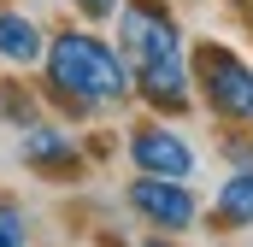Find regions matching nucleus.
Masks as SVG:
<instances>
[{
    "label": "nucleus",
    "mask_w": 253,
    "mask_h": 247,
    "mask_svg": "<svg viewBox=\"0 0 253 247\" xmlns=\"http://www.w3.org/2000/svg\"><path fill=\"white\" fill-rule=\"evenodd\" d=\"M118 47L129 59L135 94L153 112H189L194 106V59L183 47V24L165 0H124L118 6Z\"/></svg>",
    "instance_id": "nucleus-1"
},
{
    "label": "nucleus",
    "mask_w": 253,
    "mask_h": 247,
    "mask_svg": "<svg viewBox=\"0 0 253 247\" xmlns=\"http://www.w3.org/2000/svg\"><path fill=\"white\" fill-rule=\"evenodd\" d=\"M0 247H30V224L12 200H0Z\"/></svg>",
    "instance_id": "nucleus-9"
},
{
    "label": "nucleus",
    "mask_w": 253,
    "mask_h": 247,
    "mask_svg": "<svg viewBox=\"0 0 253 247\" xmlns=\"http://www.w3.org/2000/svg\"><path fill=\"white\" fill-rule=\"evenodd\" d=\"M147 247H177V242H147Z\"/></svg>",
    "instance_id": "nucleus-11"
},
{
    "label": "nucleus",
    "mask_w": 253,
    "mask_h": 247,
    "mask_svg": "<svg viewBox=\"0 0 253 247\" xmlns=\"http://www.w3.org/2000/svg\"><path fill=\"white\" fill-rule=\"evenodd\" d=\"M212 212H218V218H212L218 230H253V165H242L236 177H224Z\"/></svg>",
    "instance_id": "nucleus-7"
},
{
    "label": "nucleus",
    "mask_w": 253,
    "mask_h": 247,
    "mask_svg": "<svg viewBox=\"0 0 253 247\" xmlns=\"http://www.w3.org/2000/svg\"><path fill=\"white\" fill-rule=\"evenodd\" d=\"M129 165L141 177H177V183H189L194 177V147L171 124H135L129 129Z\"/></svg>",
    "instance_id": "nucleus-5"
},
{
    "label": "nucleus",
    "mask_w": 253,
    "mask_h": 247,
    "mask_svg": "<svg viewBox=\"0 0 253 247\" xmlns=\"http://www.w3.org/2000/svg\"><path fill=\"white\" fill-rule=\"evenodd\" d=\"M18 153H24V165H36L42 177H77V165H83V153L71 147V135H65V129H53V124L24 129Z\"/></svg>",
    "instance_id": "nucleus-6"
},
{
    "label": "nucleus",
    "mask_w": 253,
    "mask_h": 247,
    "mask_svg": "<svg viewBox=\"0 0 253 247\" xmlns=\"http://www.w3.org/2000/svg\"><path fill=\"white\" fill-rule=\"evenodd\" d=\"M194 59V94L218 124H253V65L224 47V41H200Z\"/></svg>",
    "instance_id": "nucleus-3"
},
{
    "label": "nucleus",
    "mask_w": 253,
    "mask_h": 247,
    "mask_svg": "<svg viewBox=\"0 0 253 247\" xmlns=\"http://www.w3.org/2000/svg\"><path fill=\"white\" fill-rule=\"evenodd\" d=\"M0 59H6V65H36V59H47V36H42L30 18L0 12Z\"/></svg>",
    "instance_id": "nucleus-8"
},
{
    "label": "nucleus",
    "mask_w": 253,
    "mask_h": 247,
    "mask_svg": "<svg viewBox=\"0 0 253 247\" xmlns=\"http://www.w3.org/2000/svg\"><path fill=\"white\" fill-rule=\"evenodd\" d=\"M135 77L129 59L94 30H59L47 41V94L59 100L65 112H106V106H124Z\"/></svg>",
    "instance_id": "nucleus-2"
},
{
    "label": "nucleus",
    "mask_w": 253,
    "mask_h": 247,
    "mask_svg": "<svg viewBox=\"0 0 253 247\" xmlns=\"http://www.w3.org/2000/svg\"><path fill=\"white\" fill-rule=\"evenodd\" d=\"M124 200H129V212L141 224H153L159 236H183V230H194V218H200L194 188L177 183V177H135L124 188Z\"/></svg>",
    "instance_id": "nucleus-4"
},
{
    "label": "nucleus",
    "mask_w": 253,
    "mask_h": 247,
    "mask_svg": "<svg viewBox=\"0 0 253 247\" xmlns=\"http://www.w3.org/2000/svg\"><path fill=\"white\" fill-rule=\"evenodd\" d=\"M71 6H77L88 24H100V18H118V6H124V0H71Z\"/></svg>",
    "instance_id": "nucleus-10"
}]
</instances>
